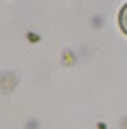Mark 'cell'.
I'll return each mask as SVG.
<instances>
[{"label":"cell","mask_w":127,"mask_h":129,"mask_svg":"<svg viewBox=\"0 0 127 129\" xmlns=\"http://www.w3.org/2000/svg\"><path fill=\"white\" fill-rule=\"evenodd\" d=\"M118 26L127 35V5H123V9H120V13H118Z\"/></svg>","instance_id":"cell-1"}]
</instances>
